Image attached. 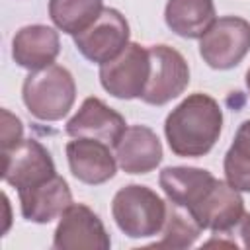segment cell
I'll return each instance as SVG.
<instances>
[{"label":"cell","mask_w":250,"mask_h":250,"mask_svg":"<svg viewBox=\"0 0 250 250\" xmlns=\"http://www.w3.org/2000/svg\"><path fill=\"white\" fill-rule=\"evenodd\" d=\"M223 109L219 102L203 92L184 98L164 121L170 150L182 158L205 156L221 137Z\"/></svg>","instance_id":"6da1fadb"},{"label":"cell","mask_w":250,"mask_h":250,"mask_svg":"<svg viewBox=\"0 0 250 250\" xmlns=\"http://www.w3.org/2000/svg\"><path fill=\"white\" fill-rule=\"evenodd\" d=\"M21 100L27 111L39 121H59L74 105L76 82L68 68L51 64L31 70L21 86Z\"/></svg>","instance_id":"7a4b0ae2"},{"label":"cell","mask_w":250,"mask_h":250,"mask_svg":"<svg viewBox=\"0 0 250 250\" xmlns=\"http://www.w3.org/2000/svg\"><path fill=\"white\" fill-rule=\"evenodd\" d=\"M168 203L148 186L129 184L117 189L111 201V217L129 238H148L162 232Z\"/></svg>","instance_id":"3957f363"},{"label":"cell","mask_w":250,"mask_h":250,"mask_svg":"<svg viewBox=\"0 0 250 250\" xmlns=\"http://www.w3.org/2000/svg\"><path fill=\"white\" fill-rule=\"evenodd\" d=\"M250 51V21L240 16L217 18L199 37V55L207 66L229 70L242 62Z\"/></svg>","instance_id":"277c9868"},{"label":"cell","mask_w":250,"mask_h":250,"mask_svg":"<svg viewBox=\"0 0 250 250\" xmlns=\"http://www.w3.org/2000/svg\"><path fill=\"white\" fill-rule=\"evenodd\" d=\"M150 74L148 49L139 43H127V47L111 61L100 64L102 88L119 100L141 98Z\"/></svg>","instance_id":"5b68a950"},{"label":"cell","mask_w":250,"mask_h":250,"mask_svg":"<svg viewBox=\"0 0 250 250\" xmlns=\"http://www.w3.org/2000/svg\"><path fill=\"white\" fill-rule=\"evenodd\" d=\"M150 74L141 100L148 105H164L184 94L189 84V66L180 51L168 45L148 47Z\"/></svg>","instance_id":"8992f818"},{"label":"cell","mask_w":250,"mask_h":250,"mask_svg":"<svg viewBox=\"0 0 250 250\" xmlns=\"http://www.w3.org/2000/svg\"><path fill=\"white\" fill-rule=\"evenodd\" d=\"M2 180L18 191L57 174L51 152L35 139H21L10 148H2Z\"/></svg>","instance_id":"52a82bcc"},{"label":"cell","mask_w":250,"mask_h":250,"mask_svg":"<svg viewBox=\"0 0 250 250\" xmlns=\"http://www.w3.org/2000/svg\"><path fill=\"white\" fill-rule=\"evenodd\" d=\"M111 238L102 219L84 203H70L53 234L55 250H109Z\"/></svg>","instance_id":"ba28073f"},{"label":"cell","mask_w":250,"mask_h":250,"mask_svg":"<svg viewBox=\"0 0 250 250\" xmlns=\"http://www.w3.org/2000/svg\"><path fill=\"white\" fill-rule=\"evenodd\" d=\"M129 35L131 31L125 16L115 8H104L100 18L72 39L84 59L96 64H104L127 47Z\"/></svg>","instance_id":"9c48e42d"},{"label":"cell","mask_w":250,"mask_h":250,"mask_svg":"<svg viewBox=\"0 0 250 250\" xmlns=\"http://www.w3.org/2000/svg\"><path fill=\"white\" fill-rule=\"evenodd\" d=\"M125 129H127L125 117L96 96L86 98L64 127L66 135L72 139L76 137L98 139L109 146L117 145Z\"/></svg>","instance_id":"30bf717a"},{"label":"cell","mask_w":250,"mask_h":250,"mask_svg":"<svg viewBox=\"0 0 250 250\" xmlns=\"http://www.w3.org/2000/svg\"><path fill=\"white\" fill-rule=\"evenodd\" d=\"M66 160L72 176L88 186H100L111 180L117 172V158L111 146L88 137H76L66 143Z\"/></svg>","instance_id":"8fae6325"},{"label":"cell","mask_w":250,"mask_h":250,"mask_svg":"<svg viewBox=\"0 0 250 250\" xmlns=\"http://www.w3.org/2000/svg\"><path fill=\"white\" fill-rule=\"evenodd\" d=\"M188 211L201 229L219 230L240 219L244 213V199L229 182L213 178V182Z\"/></svg>","instance_id":"7c38bea8"},{"label":"cell","mask_w":250,"mask_h":250,"mask_svg":"<svg viewBox=\"0 0 250 250\" xmlns=\"http://www.w3.org/2000/svg\"><path fill=\"white\" fill-rule=\"evenodd\" d=\"M115 158L125 174H148L162 162V143L146 125H129L117 141Z\"/></svg>","instance_id":"4fadbf2b"},{"label":"cell","mask_w":250,"mask_h":250,"mask_svg":"<svg viewBox=\"0 0 250 250\" xmlns=\"http://www.w3.org/2000/svg\"><path fill=\"white\" fill-rule=\"evenodd\" d=\"M20 197V211L25 221L31 223H51L53 219L61 217L62 211L72 203V191L66 180L59 174L53 178L18 191Z\"/></svg>","instance_id":"5bb4252c"},{"label":"cell","mask_w":250,"mask_h":250,"mask_svg":"<svg viewBox=\"0 0 250 250\" xmlns=\"http://www.w3.org/2000/svg\"><path fill=\"white\" fill-rule=\"evenodd\" d=\"M59 53H61L59 31L43 23L25 25L18 29L12 39L14 62L29 72L55 64Z\"/></svg>","instance_id":"9a60e30c"},{"label":"cell","mask_w":250,"mask_h":250,"mask_svg":"<svg viewBox=\"0 0 250 250\" xmlns=\"http://www.w3.org/2000/svg\"><path fill=\"white\" fill-rule=\"evenodd\" d=\"M215 20L213 0H168L164 8L166 25L186 39H199Z\"/></svg>","instance_id":"2e32d148"},{"label":"cell","mask_w":250,"mask_h":250,"mask_svg":"<svg viewBox=\"0 0 250 250\" xmlns=\"http://www.w3.org/2000/svg\"><path fill=\"white\" fill-rule=\"evenodd\" d=\"M213 174L205 168L195 166H166L158 174V184L166 193L168 201L189 209L205 188L213 182Z\"/></svg>","instance_id":"e0dca14e"},{"label":"cell","mask_w":250,"mask_h":250,"mask_svg":"<svg viewBox=\"0 0 250 250\" xmlns=\"http://www.w3.org/2000/svg\"><path fill=\"white\" fill-rule=\"evenodd\" d=\"M104 0H49V18L66 35L88 29L102 14Z\"/></svg>","instance_id":"ac0fdd59"},{"label":"cell","mask_w":250,"mask_h":250,"mask_svg":"<svg viewBox=\"0 0 250 250\" xmlns=\"http://www.w3.org/2000/svg\"><path fill=\"white\" fill-rule=\"evenodd\" d=\"M223 170L234 189L250 193V119L238 125L232 145L225 154Z\"/></svg>","instance_id":"d6986e66"},{"label":"cell","mask_w":250,"mask_h":250,"mask_svg":"<svg viewBox=\"0 0 250 250\" xmlns=\"http://www.w3.org/2000/svg\"><path fill=\"white\" fill-rule=\"evenodd\" d=\"M201 227L186 207L168 201L166 221L162 227V238L152 242L156 248H189L201 234Z\"/></svg>","instance_id":"ffe728a7"},{"label":"cell","mask_w":250,"mask_h":250,"mask_svg":"<svg viewBox=\"0 0 250 250\" xmlns=\"http://www.w3.org/2000/svg\"><path fill=\"white\" fill-rule=\"evenodd\" d=\"M230 246V248H244L250 250V213L244 211L238 221L232 225L211 230V236L203 242V246Z\"/></svg>","instance_id":"44dd1931"},{"label":"cell","mask_w":250,"mask_h":250,"mask_svg":"<svg viewBox=\"0 0 250 250\" xmlns=\"http://www.w3.org/2000/svg\"><path fill=\"white\" fill-rule=\"evenodd\" d=\"M23 125L20 117L12 115L8 109H2V148H10L21 141Z\"/></svg>","instance_id":"7402d4cb"},{"label":"cell","mask_w":250,"mask_h":250,"mask_svg":"<svg viewBox=\"0 0 250 250\" xmlns=\"http://www.w3.org/2000/svg\"><path fill=\"white\" fill-rule=\"evenodd\" d=\"M246 88H248V94H250V68L246 72Z\"/></svg>","instance_id":"603a6c76"}]
</instances>
